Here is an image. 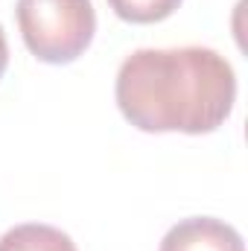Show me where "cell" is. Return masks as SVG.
Instances as JSON below:
<instances>
[{
	"mask_svg": "<svg viewBox=\"0 0 248 251\" xmlns=\"http://www.w3.org/2000/svg\"><path fill=\"white\" fill-rule=\"evenodd\" d=\"M114 97L140 131L207 134L231 117L237 76L210 47L134 50L117 70Z\"/></svg>",
	"mask_w": 248,
	"mask_h": 251,
	"instance_id": "1",
	"label": "cell"
},
{
	"mask_svg": "<svg viewBox=\"0 0 248 251\" xmlns=\"http://www.w3.org/2000/svg\"><path fill=\"white\" fill-rule=\"evenodd\" d=\"M15 15L26 50L47 64L79 59L97 32L91 0H18Z\"/></svg>",
	"mask_w": 248,
	"mask_h": 251,
	"instance_id": "2",
	"label": "cell"
},
{
	"mask_svg": "<svg viewBox=\"0 0 248 251\" xmlns=\"http://www.w3.org/2000/svg\"><path fill=\"white\" fill-rule=\"evenodd\" d=\"M161 251H246L243 237L222 219L193 216L167 231Z\"/></svg>",
	"mask_w": 248,
	"mask_h": 251,
	"instance_id": "3",
	"label": "cell"
},
{
	"mask_svg": "<svg viewBox=\"0 0 248 251\" xmlns=\"http://www.w3.org/2000/svg\"><path fill=\"white\" fill-rule=\"evenodd\" d=\"M0 251H76V246L64 231L53 225L26 222L0 237Z\"/></svg>",
	"mask_w": 248,
	"mask_h": 251,
	"instance_id": "4",
	"label": "cell"
},
{
	"mask_svg": "<svg viewBox=\"0 0 248 251\" xmlns=\"http://www.w3.org/2000/svg\"><path fill=\"white\" fill-rule=\"evenodd\" d=\"M108 6L128 24H158L170 18L181 6V0H108Z\"/></svg>",
	"mask_w": 248,
	"mask_h": 251,
	"instance_id": "5",
	"label": "cell"
},
{
	"mask_svg": "<svg viewBox=\"0 0 248 251\" xmlns=\"http://www.w3.org/2000/svg\"><path fill=\"white\" fill-rule=\"evenodd\" d=\"M6 64H9V44H6V35H3V26H0V76L6 73Z\"/></svg>",
	"mask_w": 248,
	"mask_h": 251,
	"instance_id": "6",
	"label": "cell"
}]
</instances>
